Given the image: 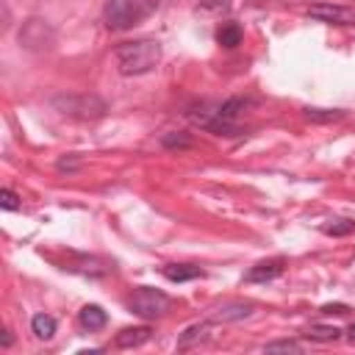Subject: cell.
Masks as SVG:
<instances>
[{"label":"cell","mask_w":355,"mask_h":355,"mask_svg":"<svg viewBox=\"0 0 355 355\" xmlns=\"http://www.w3.org/2000/svg\"><path fill=\"white\" fill-rule=\"evenodd\" d=\"M114 55L122 75H144L161 61V44L158 39H136L119 44Z\"/></svg>","instance_id":"obj_1"},{"label":"cell","mask_w":355,"mask_h":355,"mask_svg":"<svg viewBox=\"0 0 355 355\" xmlns=\"http://www.w3.org/2000/svg\"><path fill=\"white\" fill-rule=\"evenodd\" d=\"M155 6V0H108L103 8V19L111 31H128L141 22Z\"/></svg>","instance_id":"obj_2"},{"label":"cell","mask_w":355,"mask_h":355,"mask_svg":"<svg viewBox=\"0 0 355 355\" xmlns=\"http://www.w3.org/2000/svg\"><path fill=\"white\" fill-rule=\"evenodd\" d=\"M50 103L55 111L75 119H100L108 111V103L100 94H55Z\"/></svg>","instance_id":"obj_3"},{"label":"cell","mask_w":355,"mask_h":355,"mask_svg":"<svg viewBox=\"0 0 355 355\" xmlns=\"http://www.w3.org/2000/svg\"><path fill=\"white\" fill-rule=\"evenodd\" d=\"M17 39H19V47H25L31 53H44L55 44V28L42 17H28L22 22Z\"/></svg>","instance_id":"obj_4"},{"label":"cell","mask_w":355,"mask_h":355,"mask_svg":"<svg viewBox=\"0 0 355 355\" xmlns=\"http://www.w3.org/2000/svg\"><path fill=\"white\" fill-rule=\"evenodd\" d=\"M169 305H172V300L164 291L147 288V286L139 288V291H133L130 300H128V308L136 316H141V319H158V316H164L169 311Z\"/></svg>","instance_id":"obj_5"},{"label":"cell","mask_w":355,"mask_h":355,"mask_svg":"<svg viewBox=\"0 0 355 355\" xmlns=\"http://www.w3.org/2000/svg\"><path fill=\"white\" fill-rule=\"evenodd\" d=\"M308 17L316 22H327V25H355V8H347V6L319 3L308 8Z\"/></svg>","instance_id":"obj_6"},{"label":"cell","mask_w":355,"mask_h":355,"mask_svg":"<svg viewBox=\"0 0 355 355\" xmlns=\"http://www.w3.org/2000/svg\"><path fill=\"white\" fill-rule=\"evenodd\" d=\"M286 261L283 258H269V261H258L255 266H250V272L244 275L247 283H266V280H275L280 272H283Z\"/></svg>","instance_id":"obj_7"},{"label":"cell","mask_w":355,"mask_h":355,"mask_svg":"<svg viewBox=\"0 0 355 355\" xmlns=\"http://www.w3.org/2000/svg\"><path fill=\"white\" fill-rule=\"evenodd\" d=\"M150 336H153V330H150L147 324H139V327H125V330H119V333H116L114 344H116L119 349H130V347H141L144 341H150Z\"/></svg>","instance_id":"obj_8"},{"label":"cell","mask_w":355,"mask_h":355,"mask_svg":"<svg viewBox=\"0 0 355 355\" xmlns=\"http://www.w3.org/2000/svg\"><path fill=\"white\" fill-rule=\"evenodd\" d=\"M78 322H80V327L83 330H103L105 327V322H108V313L100 308V305H83L80 311H78Z\"/></svg>","instance_id":"obj_9"},{"label":"cell","mask_w":355,"mask_h":355,"mask_svg":"<svg viewBox=\"0 0 355 355\" xmlns=\"http://www.w3.org/2000/svg\"><path fill=\"white\" fill-rule=\"evenodd\" d=\"M208 336H211V322H197L183 330V336L178 338V349H191V347L208 341Z\"/></svg>","instance_id":"obj_10"},{"label":"cell","mask_w":355,"mask_h":355,"mask_svg":"<svg viewBox=\"0 0 355 355\" xmlns=\"http://www.w3.org/2000/svg\"><path fill=\"white\" fill-rule=\"evenodd\" d=\"M252 302H230V305H222L216 308L214 313V322H239V319H247L252 316Z\"/></svg>","instance_id":"obj_11"},{"label":"cell","mask_w":355,"mask_h":355,"mask_svg":"<svg viewBox=\"0 0 355 355\" xmlns=\"http://www.w3.org/2000/svg\"><path fill=\"white\" fill-rule=\"evenodd\" d=\"M205 272L200 266H191V263H169L164 266V277L172 280V283H186V280H197L202 277Z\"/></svg>","instance_id":"obj_12"},{"label":"cell","mask_w":355,"mask_h":355,"mask_svg":"<svg viewBox=\"0 0 355 355\" xmlns=\"http://www.w3.org/2000/svg\"><path fill=\"white\" fill-rule=\"evenodd\" d=\"M31 333L39 338V341H50L55 336V319L47 316V313H36L31 319Z\"/></svg>","instance_id":"obj_13"},{"label":"cell","mask_w":355,"mask_h":355,"mask_svg":"<svg viewBox=\"0 0 355 355\" xmlns=\"http://www.w3.org/2000/svg\"><path fill=\"white\" fill-rule=\"evenodd\" d=\"M302 116H305L308 122L327 125V122H338V119H344V111H341V108H302Z\"/></svg>","instance_id":"obj_14"},{"label":"cell","mask_w":355,"mask_h":355,"mask_svg":"<svg viewBox=\"0 0 355 355\" xmlns=\"http://www.w3.org/2000/svg\"><path fill=\"white\" fill-rule=\"evenodd\" d=\"M216 42H219L222 47H239V44H241V25L225 22V25L216 31Z\"/></svg>","instance_id":"obj_15"},{"label":"cell","mask_w":355,"mask_h":355,"mask_svg":"<svg viewBox=\"0 0 355 355\" xmlns=\"http://www.w3.org/2000/svg\"><path fill=\"white\" fill-rule=\"evenodd\" d=\"M161 144H164L166 150H189V147L194 144V139H191L189 133H183V130H169V133L161 136Z\"/></svg>","instance_id":"obj_16"},{"label":"cell","mask_w":355,"mask_h":355,"mask_svg":"<svg viewBox=\"0 0 355 355\" xmlns=\"http://www.w3.org/2000/svg\"><path fill=\"white\" fill-rule=\"evenodd\" d=\"M305 336H308L311 341H336V338L341 336V330L333 327V324H311Z\"/></svg>","instance_id":"obj_17"},{"label":"cell","mask_w":355,"mask_h":355,"mask_svg":"<svg viewBox=\"0 0 355 355\" xmlns=\"http://www.w3.org/2000/svg\"><path fill=\"white\" fill-rule=\"evenodd\" d=\"M322 233L324 236H349V233H355V222L352 219H330L322 225Z\"/></svg>","instance_id":"obj_18"},{"label":"cell","mask_w":355,"mask_h":355,"mask_svg":"<svg viewBox=\"0 0 355 355\" xmlns=\"http://www.w3.org/2000/svg\"><path fill=\"white\" fill-rule=\"evenodd\" d=\"M263 349H266V352H300L302 347H300V341H291V338H280V341H269Z\"/></svg>","instance_id":"obj_19"},{"label":"cell","mask_w":355,"mask_h":355,"mask_svg":"<svg viewBox=\"0 0 355 355\" xmlns=\"http://www.w3.org/2000/svg\"><path fill=\"white\" fill-rule=\"evenodd\" d=\"M22 202H19V197H17V191H11V189H3L0 191V208L3 211H17Z\"/></svg>","instance_id":"obj_20"},{"label":"cell","mask_w":355,"mask_h":355,"mask_svg":"<svg viewBox=\"0 0 355 355\" xmlns=\"http://www.w3.org/2000/svg\"><path fill=\"white\" fill-rule=\"evenodd\" d=\"M230 0H200V6H197V11H216V14H222V11H230Z\"/></svg>","instance_id":"obj_21"},{"label":"cell","mask_w":355,"mask_h":355,"mask_svg":"<svg viewBox=\"0 0 355 355\" xmlns=\"http://www.w3.org/2000/svg\"><path fill=\"white\" fill-rule=\"evenodd\" d=\"M347 311H349V308L341 305V302H336V305H322V313H338V316H341V313H347Z\"/></svg>","instance_id":"obj_22"},{"label":"cell","mask_w":355,"mask_h":355,"mask_svg":"<svg viewBox=\"0 0 355 355\" xmlns=\"http://www.w3.org/2000/svg\"><path fill=\"white\" fill-rule=\"evenodd\" d=\"M347 338H349V341H355V324H349V327H347Z\"/></svg>","instance_id":"obj_23"}]
</instances>
